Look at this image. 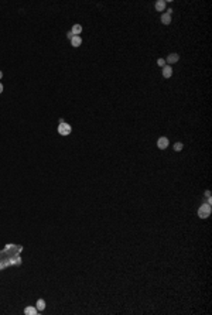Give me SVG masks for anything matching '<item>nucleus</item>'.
<instances>
[{"instance_id":"obj_9","label":"nucleus","mask_w":212,"mask_h":315,"mask_svg":"<svg viewBox=\"0 0 212 315\" xmlns=\"http://www.w3.org/2000/svg\"><path fill=\"white\" fill-rule=\"evenodd\" d=\"M155 8H157V11H163L164 8H165V1H164V0L155 1Z\"/></svg>"},{"instance_id":"obj_13","label":"nucleus","mask_w":212,"mask_h":315,"mask_svg":"<svg viewBox=\"0 0 212 315\" xmlns=\"http://www.w3.org/2000/svg\"><path fill=\"white\" fill-rule=\"evenodd\" d=\"M157 64L160 65V66H165V59H163V58H158V59H157Z\"/></svg>"},{"instance_id":"obj_8","label":"nucleus","mask_w":212,"mask_h":315,"mask_svg":"<svg viewBox=\"0 0 212 315\" xmlns=\"http://www.w3.org/2000/svg\"><path fill=\"white\" fill-rule=\"evenodd\" d=\"M81 31H82V25L81 24H73L72 25V30H71V32H72L73 35H79V34H81Z\"/></svg>"},{"instance_id":"obj_1","label":"nucleus","mask_w":212,"mask_h":315,"mask_svg":"<svg viewBox=\"0 0 212 315\" xmlns=\"http://www.w3.org/2000/svg\"><path fill=\"white\" fill-rule=\"evenodd\" d=\"M209 215H211V205H209V203H204V205L198 209V216L205 219V218H208Z\"/></svg>"},{"instance_id":"obj_10","label":"nucleus","mask_w":212,"mask_h":315,"mask_svg":"<svg viewBox=\"0 0 212 315\" xmlns=\"http://www.w3.org/2000/svg\"><path fill=\"white\" fill-rule=\"evenodd\" d=\"M24 314L25 315H35L37 314V308L35 307H27L24 309Z\"/></svg>"},{"instance_id":"obj_2","label":"nucleus","mask_w":212,"mask_h":315,"mask_svg":"<svg viewBox=\"0 0 212 315\" xmlns=\"http://www.w3.org/2000/svg\"><path fill=\"white\" fill-rule=\"evenodd\" d=\"M71 131H72V127H71L68 123H65V121H62V123L58 126V133H59L61 136H68Z\"/></svg>"},{"instance_id":"obj_4","label":"nucleus","mask_w":212,"mask_h":315,"mask_svg":"<svg viewBox=\"0 0 212 315\" xmlns=\"http://www.w3.org/2000/svg\"><path fill=\"white\" fill-rule=\"evenodd\" d=\"M171 75H172V68L171 66H170V65L163 66V76L164 78H171Z\"/></svg>"},{"instance_id":"obj_7","label":"nucleus","mask_w":212,"mask_h":315,"mask_svg":"<svg viewBox=\"0 0 212 315\" xmlns=\"http://www.w3.org/2000/svg\"><path fill=\"white\" fill-rule=\"evenodd\" d=\"M178 54H170L168 57H167V62L168 64H175L177 61H178Z\"/></svg>"},{"instance_id":"obj_12","label":"nucleus","mask_w":212,"mask_h":315,"mask_svg":"<svg viewBox=\"0 0 212 315\" xmlns=\"http://www.w3.org/2000/svg\"><path fill=\"white\" fill-rule=\"evenodd\" d=\"M182 147H184L182 143H175V144H174V150H175V151H181V150H182Z\"/></svg>"},{"instance_id":"obj_16","label":"nucleus","mask_w":212,"mask_h":315,"mask_svg":"<svg viewBox=\"0 0 212 315\" xmlns=\"http://www.w3.org/2000/svg\"><path fill=\"white\" fill-rule=\"evenodd\" d=\"M1 76H3V72H1V71H0V79H1Z\"/></svg>"},{"instance_id":"obj_3","label":"nucleus","mask_w":212,"mask_h":315,"mask_svg":"<svg viewBox=\"0 0 212 315\" xmlns=\"http://www.w3.org/2000/svg\"><path fill=\"white\" fill-rule=\"evenodd\" d=\"M157 147H158L160 150L167 148V147H168V138L167 137H160L158 140H157Z\"/></svg>"},{"instance_id":"obj_11","label":"nucleus","mask_w":212,"mask_h":315,"mask_svg":"<svg viewBox=\"0 0 212 315\" xmlns=\"http://www.w3.org/2000/svg\"><path fill=\"white\" fill-rule=\"evenodd\" d=\"M37 311H42V309H44V308H45V301H44V299H38V301H37Z\"/></svg>"},{"instance_id":"obj_14","label":"nucleus","mask_w":212,"mask_h":315,"mask_svg":"<svg viewBox=\"0 0 212 315\" xmlns=\"http://www.w3.org/2000/svg\"><path fill=\"white\" fill-rule=\"evenodd\" d=\"M66 37H68V38L71 40V38H72V37H73V34H72V32H71V31H69V32H66Z\"/></svg>"},{"instance_id":"obj_5","label":"nucleus","mask_w":212,"mask_h":315,"mask_svg":"<svg viewBox=\"0 0 212 315\" xmlns=\"http://www.w3.org/2000/svg\"><path fill=\"white\" fill-rule=\"evenodd\" d=\"M82 44V38L79 35H73L72 38H71V45L72 47H79Z\"/></svg>"},{"instance_id":"obj_6","label":"nucleus","mask_w":212,"mask_h":315,"mask_svg":"<svg viewBox=\"0 0 212 315\" xmlns=\"http://www.w3.org/2000/svg\"><path fill=\"white\" fill-rule=\"evenodd\" d=\"M161 23L163 24H170L171 23V14H168V13H164L163 16H161Z\"/></svg>"},{"instance_id":"obj_15","label":"nucleus","mask_w":212,"mask_h":315,"mask_svg":"<svg viewBox=\"0 0 212 315\" xmlns=\"http://www.w3.org/2000/svg\"><path fill=\"white\" fill-rule=\"evenodd\" d=\"M1 92H3V85L0 83V93H1Z\"/></svg>"}]
</instances>
